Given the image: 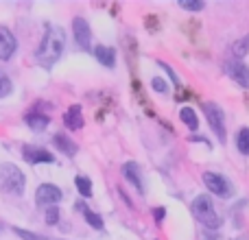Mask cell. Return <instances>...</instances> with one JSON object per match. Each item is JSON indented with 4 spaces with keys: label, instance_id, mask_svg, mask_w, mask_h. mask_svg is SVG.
Returning a JSON list of instances; mask_svg holds the SVG:
<instances>
[{
    "label": "cell",
    "instance_id": "e0dca14e",
    "mask_svg": "<svg viewBox=\"0 0 249 240\" xmlns=\"http://www.w3.org/2000/svg\"><path fill=\"white\" fill-rule=\"evenodd\" d=\"M74 186H77V190H79V194H81V197H86V199L92 197V181H90V177L79 175L77 179H74Z\"/></svg>",
    "mask_w": 249,
    "mask_h": 240
},
{
    "label": "cell",
    "instance_id": "277c9868",
    "mask_svg": "<svg viewBox=\"0 0 249 240\" xmlns=\"http://www.w3.org/2000/svg\"><path fill=\"white\" fill-rule=\"evenodd\" d=\"M203 184L212 194H216L219 199H232L234 197V184L221 172H203Z\"/></svg>",
    "mask_w": 249,
    "mask_h": 240
},
{
    "label": "cell",
    "instance_id": "d6986e66",
    "mask_svg": "<svg viewBox=\"0 0 249 240\" xmlns=\"http://www.w3.org/2000/svg\"><path fill=\"white\" fill-rule=\"evenodd\" d=\"M11 92H13L11 79H9V74L4 72V70H0V99H7Z\"/></svg>",
    "mask_w": 249,
    "mask_h": 240
},
{
    "label": "cell",
    "instance_id": "6da1fadb",
    "mask_svg": "<svg viewBox=\"0 0 249 240\" xmlns=\"http://www.w3.org/2000/svg\"><path fill=\"white\" fill-rule=\"evenodd\" d=\"M64 48H66V31L57 24H46L44 37L37 46V52H35V59H37V64H42L44 68H51L61 57Z\"/></svg>",
    "mask_w": 249,
    "mask_h": 240
},
{
    "label": "cell",
    "instance_id": "9a60e30c",
    "mask_svg": "<svg viewBox=\"0 0 249 240\" xmlns=\"http://www.w3.org/2000/svg\"><path fill=\"white\" fill-rule=\"evenodd\" d=\"M94 57L99 59V64H103L105 68H114L116 66V51L114 48H109V46H96L94 48Z\"/></svg>",
    "mask_w": 249,
    "mask_h": 240
},
{
    "label": "cell",
    "instance_id": "3957f363",
    "mask_svg": "<svg viewBox=\"0 0 249 240\" xmlns=\"http://www.w3.org/2000/svg\"><path fill=\"white\" fill-rule=\"evenodd\" d=\"M26 188V177L16 164H0V190L11 197H22Z\"/></svg>",
    "mask_w": 249,
    "mask_h": 240
},
{
    "label": "cell",
    "instance_id": "603a6c76",
    "mask_svg": "<svg viewBox=\"0 0 249 240\" xmlns=\"http://www.w3.org/2000/svg\"><path fill=\"white\" fill-rule=\"evenodd\" d=\"M44 221H46V225H51V227L59 223V207H57V206L48 207L46 214H44Z\"/></svg>",
    "mask_w": 249,
    "mask_h": 240
},
{
    "label": "cell",
    "instance_id": "5b68a950",
    "mask_svg": "<svg viewBox=\"0 0 249 240\" xmlns=\"http://www.w3.org/2000/svg\"><path fill=\"white\" fill-rule=\"evenodd\" d=\"M203 114H206V118H208V122H210V129L214 131L216 140H219L221 144H225V140H228V131H225L223 109H221L216 103H203Z\"/></svg>",
    "mask_w": 249,
    "mask_h": 240
},
{
    "label": "cell",
    "instance_id": "7402d4cb",
    "mask_svg": "<svg viewBox=\"0 0 249 240\" xmlns=\"http://www.w3.org/2000/svg\"><path fill=\"white\" fill-rule=\"evenodd\" d=\"M13 234L22 240H48L46 236H39V234H33L29 229H22V227H13Z\"/></svg>",
    "mask_w": 249,
    "mask_h": 240
},
{
    "label": "cell",
    "instance_id": "5bb4252c",
    "mask_svg": "<svg viewBox=\"0 0 249 240\" xmlns=\"http://www.w3.org/2000/svg\"><path fill=\"white\" fill-rule=\"evenodd\" d=\"M64 124L72 131L83 127V116H81V105H70L68 112L64 114Z\"/></svg>",
    "mask_w": 249,
    "mask_h": 240
},
{
    "label": "cell",
    "instance_id": "52a82bcc",
    "mask_svg": "<svg viewBox=\"0 0 249 240\" xmlns=\"http://www.w3.org/2000/svg\"><path fill=\"white\" fill-rule=\"evenodd\" d=\"M72 35H74V42H77L79 48L90 51V46H92V29H90V24L86 22V17H81V16L72 17Z\"/></svg>",
    "mask_w": 249,
    "mask_h": 240
},
{
    "label": "cell",
    "instance_id": "d4e9b609",
    "mask_svg": "<svg viewBox=\"0 0 249 240\" xmlns=\"http://www.w3.org/2000/svg\"><path fill=\"white\" fill-rule=\"evenodd\" d=\"M151 87H153L158 94H166V92H168V83L164 81L162 77H153V79H151Z\"/></svg>",
    "mask_w": 249,
    "mask_h": 240
},
{
    "label": "cell",
    "instance_id": "2e32d148",
    "mask_svg": "<svg viewBox=\"0 0 249 240\" xmlns=\"http://www.w3.org/2000/svg\"><path fill=\"white\" fill-rule=\"evenodd\" d=\"M179 120L190 129V131H197L199 129V118H197V114H195L193 107H181L179 109Z\"/></svg>",
    "mask_w": 249,
    "mask_h": 240
},
{
    "label": "cell",
    "instance_id": "ba28073f",
    "mask_svg": "<svg viewBox=\"0 0 249 240\" xmlns=\"http://www.w3.org/2000/svg\"><path fill=\"white\" fill-rule=\"evenodd\" d=\"M22 157H24V162L29 164H53L55 162V157H53L51 151L42 149V146H33V144H24L22 146Z\"/></svg>",
    "mask_w": 249,
    "mask_h": 240
},
{
    "label": "cell",
    "instance_id": "cb8c5ba5",
    "mask_svg": "<svg viewBox=\"0 0 249 240\" xmlns=\"http://www.w3.org/2000/svg\"><path fill=\"white\" fill-rule=\"evenodd\" d=\"M179 7L186 11H201L206 2H201V0H179Z\"/></svg>",
    "mask_w": 249,
    "mask_h": 240
},
{
    "label": "cell",
    "instance_id": "4316f807",
    "mask_svg": "<svg viewBox=\"0 0 249 240\" xmlns=\"http://www.w3.org/2000/svg\"><path fill=\"white\" fill-rule=\"evenodd\" d=\"M160 66H162V68H164V70H166V74H168V77H171V79H173V83H175V86H179V79H177V74H175V72H173V70H171V68H168V66H166V64H162V61H160Z\"/></svg>",
    "mask_w": 249,
    "mask_h": 240
},
{
    "label": "cell",
    "instance_id": "8992f818",
    "mask_svg": "<svg viewBox=\"0 0 249 240\" xmlns=\"http://www.w3.org/2000/svg\"><path fill=\"white\" fill-rule=\"evenodd\" d=\"M64 199V192H61L59 186L55 184H42L35 192V203L37 206H44V207H53Z\"/></svg>",
    "mask_w": 249,
    "mask_h": 240
},
{
    "label": "cell",
    "instance_id": "83f0119b",
    "mask_svg": "<svg viewBox=\"0 0 249 240\" xmlns=\"http://www.w3.org/2000/svg\"><path fill=\"white\" fill-rule=\"evenodd\" d=\"M0 232H2V223H0Z\"/></svg>",
    "mask_w": 249,
    "mask_h": 240
},
{
    "label": "cell",
    "instance_id": "7c38bea8",
    "mask_svg": "<svg viewBox=\"0 0 249 240\" xmlns=\"http://www.w3.org/2000/svg\"><path fill=\"white\" fill-rule=\"evenodd\" d=\"M24 122H26V127L33 129V131H44V129L48 127V122H51V118L44 112H39V107H35L24 116Z\"/></svg>",
    "mask_w": 249,
    "mask_h": 240
},
{
    "label": "cell",
    "instance_id": "484cf974",
    "mask_svg": "<svg viewBox=\"0 0 249 240\" xmlns=\"http://www.w3.org/2000/svg\"><path fill=\"white\" fill-rule=\"evenodd\" d=\"M164 216H166V210H164V207H153V219L158 221V223H162Z\"/></svg>",
    "mask_w": 249,
    "mask_h": 240
},
{
    "label": "cell",
    "instance_id": "4fadbf2b",
    "mask_svg": "<svg viewBox=\"0 0 249 240\" xmlns=\"http://www.w3.org/2000/svg\"><path fill=\"white\" fill-rule=\"evenodd\" d=\"M53 146H55L59 153L68 155V157H74V155L79 153V146L74 144L68 136H64V133H55V136H53Z\"/></svg>",
    "mask_w": 249,
    "mask_h": 240
},
{
    "label": "cell",
    "instance_id": "ac0fdd59",
    "mask_svg": "<svg viewBox=\"0 0 249 240\" xmlns=\"http://www.w3.org/2000/svg\"><path fill=\"white\" fill-rule=\"evenodd\" d=\"M236 149L241 151V155H249V127L238 129V136H236Z\"/></svg>",
    "mask_w": 249,
    "mask_h": 240
},
{
    "label": "cell",
    "instance_id": "8fae6325",
    "mask_svg": "<svg viewBox=\"0 0 249 240\" xmlns=\"http://www.w3.org/2000/svg\"><path fill=\"white\" fill-rule=\"evenodd\" d=\"M123 177L138 190L140 194H144V184H142V171L136 162H127L123 164Z\"/></svg>",
    "mask_w": 249,
    "mask_h": 240
},
{
    "label": "cell",
    "instance_id": "9c48e42d",
    "mask_svg": "<svg viewBox=\"0 0 249 240\" xmlns=\"http://www.w3.org/2000/svg\"><path fill=\"white\" fill-rule=\"evenodd\" d=\"M18 51V39L7 26H0V61H9Z\"/></svg>",
    "mask_w": 249,
    "mask_h": 240
},
{
    "label": "cell",
    "instance_id": "44dd1931",
    "mask_svg": "<svg viewBox=\"0 0 249 240\" xmlns=\"http://www.w3.org/2000/svg\"><path fill=\"white\" fill-rule=\"evenodd\" d=\"M247 51H249V39H238V42H234V46H232V55L234 57L243 59V57L247 55Z\"/></svg>",
    "mask_w": 249,
    "mask_h": 240
},
{
    "label": "cell",
    "instance_id": "ffe728a7",
    "mask_svg": "<svg viewBox=\"0 0 249 240\" xmlns=\"http://www.w3.org/2000/svg\"><path fill=\"white\" fill-rule=\"evenodd\" d=\"M83 216H86V221H88V225H90V227L103 229V219H101L96 212H92L90 207H86V210H83Z\"/></svg>",
    "mask_w": 249,
    "mask_h": 240
},
{
    "label": "cell",
    "instance_id": "7a4b0ae2",
    "mask_svg": "<svg viewBox=\"0 0 249 240\" xmlns=\"http://www.w3.org/2000/svg\"><path fill=\"white\" fill-rule=\"evenodd\" d=\"M190 210H193L195 219H197L206 229H210V232H216V229L223 225V221H221V216L216 214L214 206H212V199L208 197V194H199V197H195Z\"/></svg>",
    "mask_w": 249,
    "mask_h": 240
},
{
    "label": "cell",
    "instance_id": "30bf717a",
    "mask_svg": "<svg viewBox=\"0 0 249 240\" xmlns=\"http://www.w3.org/2000/svg\"><path fill=\"white\" fill-rule=\"evenodd\" d=\"M228 68V74L230 79H234V83L243 87V90H249V68L241 61H232V64L225 66Z\"/></svg>",
    "mask_w": 249,
    "mask_h": 240
}]
</instances>
